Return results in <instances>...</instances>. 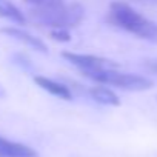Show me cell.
<instances>
[{"mask_svg": "<svg viewBox=\"0 0 157 157\" xmlns=\"http://www.w3.org/2000/svg\"><path fill=\"white\" fill-rule=\"evenodd\" d=\"M49 36H51V39L56 40V42H69V40H71L69 29H51Z\"/></svg>", "mask_w": 157, "mask_h": 157, "instance_id": "11", "label": "cell"}, {"mask_svg": "<svg viewBox=\"0 0 157 157\" xmlns=\"http://www.w3.org/2000/svg\"><path fill=\"white\" fill-rule=\"evenodd\" d=\"M90 80L111 85L125 91H146L152 88V82L148 77L129 72H120L117 69H103V71H83L82 72Z\"/></svg>", "mask_w": 157, "mask_h": 157, "instance_id": "3", "label": "cell"}, {"mask_svg": "<svg viewBox=\"0 0 157 157\" xmlns=\"http://www.w3.org/2000/svg\"><path fill=\"white\" fill-rule=\"evenodd\" d=\"M0 33L8 36V37H13L16 39L17 42L20 43H25L26 46L39 51V52H48V46L45 45L43 40H40L39 37L29 34L28 31L22 29V28H17V26H3L2 29H0Z\"/></svg>", "mask_w": 157, "mask_h": 157, "instance_id": "5", "label": "cell"}, {"mask_svg": "<svg viewBox=\"0 0 157 157\" xmlns=\"http://www.w3.org/2000/svg\"><path fill=\"white\" fill-rule=\"evenodd\" d=\"M62 57L66 62H69L71 65L77 66L82 72L83 71H103V69H117L119 68V63H116L114 60L93 56V54H78V52H72V51H63Z\"/></svg>", "mask_w": 157, "mask_h": 157, "instance_id": "4", "label": "cell"}, {"mask_svg": "<svg viewBox=\"0 0 157 157\" xmlns=\"http://www.w3.org/2000/svg\"><path fill=\"white\" fill-rule=\"evenodd\" d=\"M108 23L125 29L139 39L157 43V23L143 17L125 2H113L106 16Z\"/></svg>", "mask_w": 157, "mask_h": 157, "instance_id": "1", "label": "cell"}, {"mask_svg": "<svg viewBox=\"0 0 157 157\" xmlns=\"http://www.w3.org/2000/svg\"><path fill=\"white\" fill-rule=\"evenodd\" d=\"M90 96L94 102H97L100 105H109V106H119L120 105L119 96L114 91H111L109 88H105V86L90 88Z\"/></svg>", "mask_w": 157, "mask_h": 157, "instance_id": "8", "label": "cell"}, {"mask_svg": "<svg viewBox=\"0 0 157 157\" xmlns=\"http://www.w3.org/2000/svg\"><path fill=\"white\" fill-rule=\"evenodd\" d=\"M0 17L11 20L14 23H19V25H23L26 22L25 14L11 2V0H0Z\"/></svg>", "mask_w": 157, "mask_h": 157, "instance_id": "9", "label": "cell"}, {"mask_svg": "<svg viewBox=\"0 0 157 157\" xmlns=\"http://www.w3.org/2000/svg\"><path fill=\"white\" fill-rule=\"evenodd\" d=\"M34 82L37 83V86H40L42 90L48 91L49 94L56 96V97H60L63 100H71L72 99V94L69 91L68 86H65L63 83H59L52 78H48L45 75H34Z\"/></svg>", "mask_w": 157, "mask_h": 157, "instance_id": "7", "label": "cell"}, {"mask_svg": "<svg viewBox=\"0 0 157 157\" xmlns=\"http://www.w3.org/2000/svg\"><path fill=\"white\" fill-rule=\"evenodd\" d=\"M0 157H39V154L28 145L0 137Z\"/></svg>", "mask_w": 157, "mask_h": 157, "instance_id": "6", "label": "cell"}, {"mask_svg": "<svg viewBox=\"0 0 157 157\" xmlns=\"http://www.w3.org/2000/svg\"><path fill=\"white\" fill-rule=\"evenodd\" d=\"M145 68L151 72H157V59H149V60H145Z\"/></svg>", "mask_w": 157, "mask_h": 157, "instance_id": "12", "label": "cell"}, {"mask_svg": "<svg viewBox=\"0 0 157 157\" xmlns=\"http://www.w3.org/2000/svg\"><path fill=\"white\" fill-rule=\"evenodd\" d=\"M140 2H146V3H155L157 0H140Z\"/></svg>", "mask_w": 157, "mask_h": 157, "instance_id": "13", "label": "cell"}, {"mask_svg": "<svg viewBox=\"0 0 157 157\" xmlns=\"http://www.w3.org/2000/svg\"><path fill=\"white\" fill-rule=\"evenodd\" d=\"M25 3L31 5L33 8H46V6H54L63 3V0H23Z\"/></svg>", "mask_w": 157, "mask_h": 157, "instance_id": "10", "label": "cell"}, {"mask_svg": "<svg viewBox=\"0 0 157 157\" xmlns=\"http://www.w3.org/2000/svg\"><path fill=\"white\" fill-rule=\"evenodd\" d=\"M29 16L34 22L49 26L51 29H71L85 19V8L80 3H60L46 8H33Z\"/></svg>", "mask_w": 157, "mask_h": 157, "instance_id": "2", "label": "cell"}, {"mask_svg": "<svg viewBox=\"0 0 157 157\" xmlns=\"http://www.w3.org/2000/svg\"><path fill=\"white\" fill-rule=\"evenodd\" d=\"M3 96H5V91H3L2 86H0V97H3Z\"/></svg>", "mask_w": 157, "mask_h": 157, "instance_id": "14", "label": "cell"}]
</instances>
